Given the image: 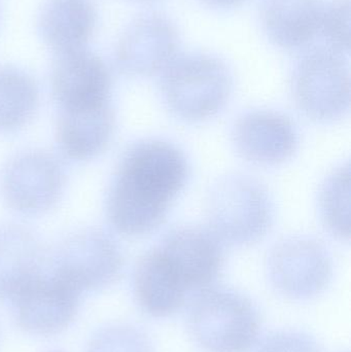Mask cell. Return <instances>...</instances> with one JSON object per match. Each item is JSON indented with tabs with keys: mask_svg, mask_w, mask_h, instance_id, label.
<instances>
[{
	"mask_svg": "<svg viewBox=\"0 0 351 352\" xmlns=\"http://www.w3.org/2000/svg\"><path fill=\"white\" fill-rule=\"evenodd\" d=\"M189 176V162L174 144L160 140L132 144L122 156L107 192L109 225L129 237L156 231Z\"/></svg>",
	"mask_w": 351,
	"mask_h": 352,
	"instance_id": "cell-1",
	"label": "cell"
},
{
	"mask_svg": "<svg viewBox=\"0 0 351 352\" xmlns=\"http://www.w3.org/2000/svg\"><path fill=\"white\" fill-rule=\"evenodd\" d=\"M188 331L204 352H249L257 344L262 320L247 296L224 287H208L190 304Z\"/></svg>",
	"mask_w": 351,
	"mask_h": 352,
	"instance_id": "cell-2",
	"label": "cell"
},
{
	"mask_svg": "<svg viewBox=\"0 0 351 352\" xmlns=\"http://www.w3.org/2000/svg\"><path fill=\"white\" fill-rule=\"evenodd\" d=\"M230 68L210 54L177 56L163 70L161 93L177 119L202 122L218 115L232 93Z\"/></svg>",
	"mask_w": 351,
	"mask_h": 352,
	"instance_id": "cell-3",
	"label": "cell"
},
{
	"mask_svg": "<svg viewBox=\"0 0 351 352\" xmlns=\"http://www.w3.org/2000/svg\"><path fill=\"white\" fill-rule=\"evenodd\" d=\"M210 230L230 245H249L269 231L273 205L268 190L247 175L225 176L212 186L206 200Z\"/></svg>",
	"mask_w": 351,
	"mask_h": 352,
	"instance_id": "cell-4",
	"label": "cell"
},
{
	"mask_svg": "<svg viewBox=\"0 0 351 352\" xmlns=\"http://www.w3.org/2000/svg\"><path fill=\"white\" fill-rule=\"evenodd\" d=\"M292 93L299 111L313 121L343 117L350 103V68L343 54L329 47L305 54L295 68Z\"/></svg>",
	"mask_w": 351,
	"mask_h": 352,
	"instance_id": "cell-5",
	"label": "cell"
},
{
	"mask_svg": "<svg viewBox=\"0 0 351 352\" xmlns=\"http://www.w3.org/2000/svg\"><path fill=\"white\" fill-rule=\"evenodd\" d=\"M121 248L100 230L84 229L64 237L56 246L51 271L80 294L113 285L123 269Z\"/></svg>",
	"mask_w": 351,
	"mask_h": 352,
	"instance_id": "cell-6",
	"label": "cell"
},
{
	"mask_svg": "<svg viewBox=\"0 0 351 352\" xmlns=\"http://www.w3.org/2000/svg\"><path fill=\"white\" fill-rule=\"evenodd\" d=\"M65 173L57 158L41 150L12 157L1 171L0 192L4 203L21 214L47 212L61 198Z\"/></svg>",
	"mask_w": 351,
	"mask_h": 352,
	"instance_id": "cell-7",
	"label": "cell"
},
{
	"mask_svg": "<svg viewBox=\"0 0 351 352\" xmlns=\"http://www.w3.org/2000/svg\"><path fill=\"white\" fill-rule=\"evenodd\" d=\"M272 287L280 295L306 301L323 294L333 268L324 244L310 237H292L272 248L267 263Z\"/></svg>",
	"mask_w": 351,
	"mask_h": 352,
	"instance_id": "cell-8",
	"label": "cell"
},
{
	"mask_svg": "<svg viewBox=\"0 0 351 352\" xmlns=\"http://www.w3.org/2000/svg\"><path fill=\"white\" fill-rule=\"evenodd\" d=\"M82 294L55 273L43 271L12 300L16 324L37 336L59 334L73 322Z\"/></svg>",
	"mask_w": 351,
	"mask_h": 352,
	"instance_id": "cell-9",
	"label": "cell"
},
{
	"mask_svg": "<svg viewBox=\"0 0 351 352\" xmlns=\"http://www.w3.org/2000/svg\"><path fill=\"white\" fill-rule=\"evenodd\" d=\"M179 31L166 16L150 12L126 28L115 49V62L124 74L152 76L163 72L177 56Z\"/></svg>",
	"mask_w": 351,
	"mask_h": 352,
	"instance_id": "cell-10",
	"label": "cell"
},
{
	"mask_svg": "<svg viewBox=\"0 0 351 352\" xmlns=\"http://www.w3.org/2000/svg\"><path fill=\"white\" fill-rule=\"evenodd\" d=\"M158 248L189 293L212 287L224 268L223 242L210 229L196 226L174 228L163 237Z\"/></svg>",
	"mask_w": 351,
	"mask_h": 352,
	"instance_id": "cell-11",
	"label": "cell"
},
{
	"mask_svg": "<svg viewBox=\"0 0 351 352\" xmlns=\"http://www.w3.org/2000/svg\"><path fill=\"white\" fill-rule=\"evenodd\" d=\"M235 150L247 162L275 166L290 160L298 148V132L286 116L251 111L238 118L232 129Z\"/></svg>",
	"mask_w": 351,
	"mask_h": 352,
	"instance_id": "cell-12",
	"label": "cell"
},
{
	"mask_svg": "<svg viewBox=\"0 0 351 352\" xmlns=\"http://www.w3.org/2000/svg\"><path fill=\"white\" fill-rule=\"evenodd\" d=\"M57 57L52 69L51 86L60 109L111 102L113 78L98 55L82 49Z\"/></svg>",
	"mask_w": 351,
	"mask_h": 352,
	"instance_id": "cell-13",
	"label": "cell"
},
{
	"mask_svg": "<svg viewBox=\"0 0 351 352\" xmlns=\"http://www.w3.org/2000/svg\"><path fill=\"white\" fill-rule=\"evenodd\" d=\"M115 129V111L111 102L60 109L56 140L66 159L86 162L106 150Z\"/></svg>",
	"mask_w": 351,
	"mask_h": 352,
	"instance_id": "cell-14",
	"label": "cell"
},
{
	"mask_svg": "<svg viewBox=\"0 0 351 352\" xmlns=\"http://www.w3.org/2000/svg\"><path fill=\"white\" fill-rule=\"evenodd\" d=\"M133 292L142 311L155 318H169L181 311L189 294L158 246L136 263Z\"/></svg>",
	"mask_w": 351,
	"mask_h": 352,
	"instance_id": "cell-15",
	"label": "cell"
},
{
	"mask_svg": "<svg viewBox=\"0 0 351 352\" xmlns=\"http://www.w3.org/2000/svg\"><path fill=\"white\" fill-rule=\"evenodd\" d=\"M96 25L92 0H45L37 29L43 43L58 56L84 49Z\"/></svg>",
	"mask_w": 351,
	"mask_h": 352,
	"instance_id": "cell-16",
	"label": "cell"
},
{
	"mask_svg": "<svg viewBox=\"0 0 351 352\" xmlns=\"http://www.w3.org/2000/svg\"><path fill=\"white\" fill-rule=\"evenodd\" d=\"M47 256L39 238L20 225L0 227V301H12L45 271Z\"/></svg>",
	"mask_w": 351,
	"mask_h": 352,
	"instance_id": "cell-17",
	"label": "cell"
},
{
	"mask_svg": "<svg viewBox=\"0 0 351 352\" xmlns=\"http://www.w3.org/2000/svg\"><path fill=\"white\" fill-rule=\"evenodd\" d=\"M323 10L321 0H264L262 24L274 45L302 49L319 33Z\"/></svg>",
	"mask_w": 351,
	"mask_h": 352,
	"instance_id": "cell-18",
	"label": "cell"
},
{
	"mask_svg": "<svg viewBox=\"0 0 351 352\" xmlns=\"http://www.w3.org/2000/svg\"><path fill=\"white\" fill-rule=\"evenodd\" d=\"M38 104L34 78L16 66L0 65V132L14 131L26 125Z\"/></svg>",
	"mask_w": 351,
	"mask_h": 352,
	"instance_id": "cell-19",
	"label": "cell"
},
{
	"mask_svg": "<svg viewBox=\"0 0 351 352\" xmlns=\"http://www.w3.org/2000/svg\"><path fill=\"white\" fill-rule=\"evenodd\" d=\"M319 208L328 231L339 239H350V165L340 167L326 178L319 190Z\"/></svg>",
	"mask_w": 351,
	"mask_h": 352,
	"instance_id": "cell-20",
	"label": "cell"
},
{
	"mask_svg": "<svg viewBox=\"0 0 351 352\" xmlns=\"http://www.w3.org/2000/svg\"><path fill=\"white\" fill-rule=\"evenodd\" d=\"M88 352H152L148 335L131 324H111L91 339Z\"/></svg>",
	"mask_w": 351,
	"mask_h": 352,
	"instance_id": "cell-21",
	"label": "cell"
},
{
	"mask_svg": "<svg viewBox=\"0 0 351 352\" xmlns=\"http://www.w3.org/2000/svg\"><path fill=\"white\" fill-rule=\"evenodd\" d=\"M329 47L341 54L350 50V0H332L324 6L321 28Z\"/></svg>",
	"mask_w": 351,
	"mask_h": 352,
	"instance_id": "cell-22",
	"label": "cell"
},
{
	"mask_svg": "<svg viewBox=\"0 0 351 352\" xmlns=\"http://www.w3.org/2000/svg\"><path fill=\"white\" fill-rule=\"evenodd\" d=\"M257 352H324L309 335L297 331H280L268 335Z\"/></svg>",
	"mask_w": 351,
	"mask_h": 352,
	"instance_id": "cell-23",
	"label": "cell"
},
{
	"mask_svg": "<svg viewBox=\"0 0 351 352\" xmlns=\"http://www.w3.org/2000/svg\"><path fill=\"white\" fill-rule=\"evenodd\" d=\"M203 1L214 8H229L239 6L245 0H203Z\"/></svg>",
	"mask_w": 351,
	"mask_h": 352,
	"instance_id": "cell-24",
	"label": "cell"
},
{
	"mask_svg": "<svg viewBox=\"0 0 351 352\" xmlns=\"http://www.w3.org/2000/svg\"><path fill=\"white\" fill-rule=\"evenodd\" d=\"M138 1H152V0H138Z\"/></svg>",
	"mask_w": 351,
	"mask_h": 352,
	"instance_id": "cell-25",
	"label": "cell"
}]
</instances>
